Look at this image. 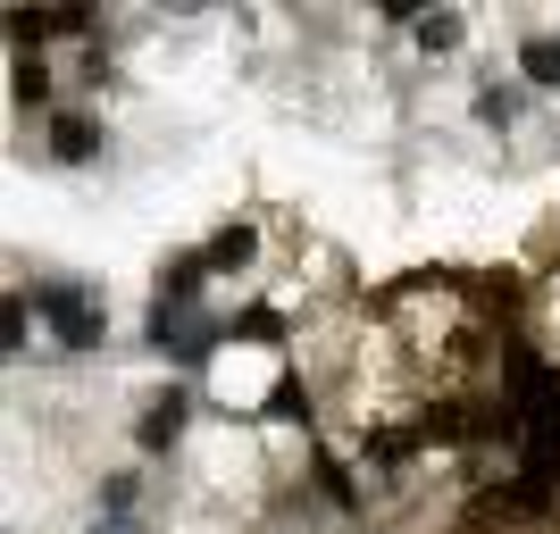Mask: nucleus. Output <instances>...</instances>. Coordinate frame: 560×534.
Masks as SVG:
<instances>
[{
    "label": "nucleus",
    "instance_id": "13",
    "mask_svg": "<svg viewBox=\"0 0 560 534\" xmlns=\"http://www.w3.org/2000/svg\"><path fill=\"white\" fill-rule=\"evenodd\" d=\"M142 510V476L135 467H109V476H101V510L93 518H135Z\"/></svg>",
    "mask_w": 560,
    "mask_h": 534
},
{
    "label": "nucleus",
    "instance_id": "10",
    "mask_svg": "<svg viewBox=\"0 0 560 534\" xmlns=\"http://www.w3.org/2000/svg\"><path fill=\"white\" fill-rule=\"evenodd\" d=\"M410 43H419L427 59H460V50H468V17H460V9H427Z\"/></svg>",
    "mask_w": 560,
    "mask_h": 534
},
{
    "label": "nucleus",
    "instance_id": "11",
    "mask_svg": "<svg viewBox=\"0 0 560 534\" xmlns=\"http://www.w3.org/2000/svg\"><path fill=\"white\" fill-rule=\"evenodd\" d=\"M518 109H527V84H477V126H486V134H511L518 126Z\"/></svg>",
    "mask_w": 560,
    "mask_h": 534
},
{
    "label": "nucleus",
    "instance_id": "5",
    "mask_svg": "<svg viewBox=\"0 0 560 534\" xmlns=\"http://www.w3.org/2000/svg\"><path fill=\"white\" fill-rule=\"evenodd\" d=\"M43 151L59 167H93L101 151H109V126H101L93 109H50V126H43Z\"/></svg>",
    "mask_w": 560,
    "mask_h": 534
},
{
    "label": "nucleus",
    "instance_id": "8",
    "mask_svg": "<svg viewBox=\"0 0 560 534\" xmlns=\"http://www.w3.org/2000/svg\"><path fill=\"white\" fill-rule=\"evenodd\" d=\"M59 75H50V50H9V100L18 109H50Z\"/></svg>",
    "mask_w": 560,
    "mask_h": 534
},
{
    "label": "nucleus",
    "instance_id": "14",
    "mask_svg": "<svg viewBox=\"0 0 560 534\" xmlns=\"http://www.w3.org/2000/svg\"><path fill=\"white\" fill-rule=\"evenodd\" d=\"M93 534H151L142 518H93Z\"/></svg>",
    "mask_w": 560,
    "mask_h": 534
},
{
    "label": "nucleus",
    "instance_id": "4",
    "mask_svg": "<svg viewBox=\"0 0 560 534\" xmlns=\"http://www.w3.org/2000/svg\"><path fill=\"white\" fill-rule=\"evenodd\" d=\"M210 251L201 242H185V251H167L160 268H151V301H167V309H201V293H210Z\"/></svg>",
    "mask_w": 560,
    "mask_h": 534
},
{
    "label": "nucleus",
    "instance_id": "1",
    "mask_svg": "<svg viewBox=\"0 0 560 534\" xmlns=\"http://www.w3.org/2000/svg\"><path fill=\"white\" fill-rule=\"evenodd\" d=\"M34 318L59 334V351H101L109 343V301L84 276H34Z\"/></svg>",
    "mask_w": 560,
    "mask_h": 534
},
{
    "label": "nucleus",
    "instance_id": "12",
    "mask_svg": "<svg viewBox=\"0 0 560 534\" xmlns=\"http://www.w3.org/2000/svg\"><path fill=\"white\" fill-rule=\"evenodd\" d=\"M25 325H34V293L9 284V301H0V351H9V359H25Z\"/></svg>",
    "mask_w": 560,
    "mask_h": 534
},
{
    "label": "nucleus",
    "instance_id": "2",
    "mask_svg": "<svg viewBox=\"0 0 560 534\" xmlns=\"http://www.w3.org/2000/svg\"><path fill=\"white\" fill-rule=\"evenodd\" d=\"M369 467H360V451H335V442H310V467H302V485L318 510H335L351 526V518H369V485H360Z\"/></svg>",
    "mask_w": 560,
    "mask_h": 534
},
{
    "label": "nucleus",
    "instance_id": "3",
    "mask_svg": "<svg viewBox=\"0 0 560 534\" xmlns=\"http://www.w3.org/2000/svg\"><path fill=\"white\" fill-rule=\"evenodd\" d=\"M192 410H201L192 384H160V393L135 410V451H142V460H176L185 435H192Z\"/></svg>",
    "mask_w": 560,
    "mask_h": 534
},
{
    "label": "nucleus",
    "instance_id": "7",
    "mask_svg": "<svg viewBox=\"0 0 560 534\" xmlns=\"http://www.w3.org/2000/svg\"><path fill=\"white\" fill-rule=\"evenodd\" d=\"M268 426H318V384L302 376V359L268 376Z\"/></svg>",
    "mask_w": 560,
    "mask_h": 534
},
{
    "label": "nucleus",
    "instance_id": "9",
    "mask_svg": "<svg viewBox=\"0 0 560 534\" xmlns=\"http://www.w3.org/2000/svg\"><path fill=\"white\" fill-rule=\"evenodd\" d=\"M518 75L527 93H560V34H518Z\"/></svg>",
    "mask_w": 560,
    "mask_h": 534
},
{
    "label": "nucleus",
    "instance_id": "6",
    "mask_svg": "<svg viewBox=\"0 0 560 534\" xmlns=\"http://www.w3.org/2000/svg\"><path fill=\"white\" fill-rule=\"evenodd\" d=\"M201 251H210V276H252L259 251H268V234H259V217H226Z\"/></svg>",
    "mask_w": 560,
    "mask_h": 534
}]
</instances>
